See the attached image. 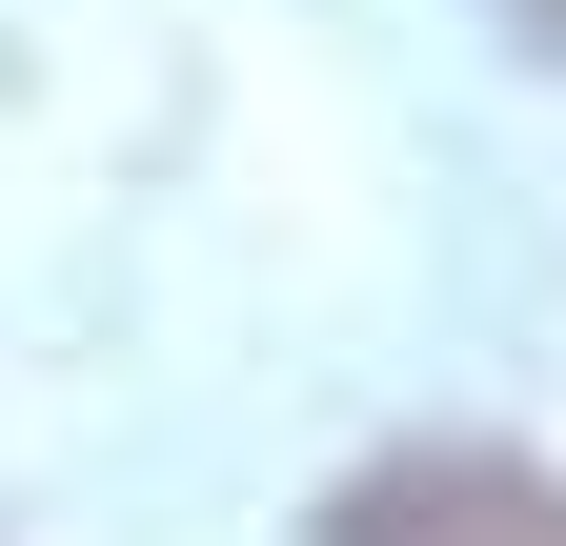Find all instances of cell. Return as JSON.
I'll list each match as a JSON object with an SVG mask.
<instances>
[{
  "mask_svg": "<svg viewBox=\"0 0 566 546\" xmlns=\"http://www.w3.org/2000/svg\"><path fill=\"white\" fill-rule=\"evenodd\" d=\"M304 546H566V486L506 465V445H385Z\"/></svg>",
  "mask_w": 566,
  "mask_h": 546,
  "instance_id": "obj_1",
  "label": "cell"
},
{
  "mask_svg": "<svg viewBox=\"0 0 566 546\" xmlns=\"http://www.w3.org/2000/svg\"><path fill=\"white\" fill-rule=\"evenodd\" d=\"M506 21H526V41H546V61H566V0H506Z\"/></svg>",
  "mask_w": 566,
  "mask_h": 546,
  "instance_id": "obj_2",
  "label": "cell"
}]
</instances>
